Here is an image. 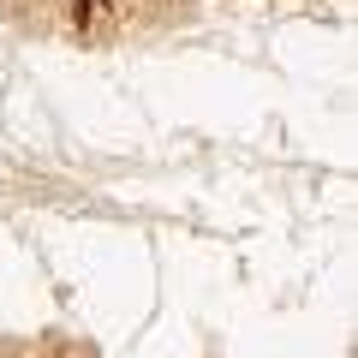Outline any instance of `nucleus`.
<instances>
[{
  "label": "nucleus",
  "instance_id": "obj_1",
  "mask_svg": "<svg viewBox=\"0 0 358 358\" xmlns=\"http://www.w3.org/2000/svg\"><path fill=\"white\" fill-rule=\"evenodd\" d=\"M72 6H78V18H90V13H96V0H72Z\"/></svg>",
  "mask_w": 358,
  "mask_h": 358
}]
</instances>
